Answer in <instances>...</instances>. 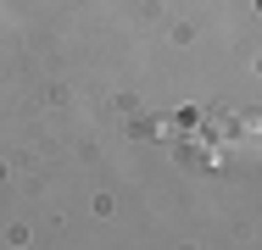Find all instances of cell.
<instances>
[{"mask_svg":"<svg viewBox=\"0 0 262 250\" xmlns=\"http://www.w3.org/2000/svg\"><path fill=\"white\" fill-rule=\"evenodd\" d=\"M257 11H262V0H257Z\"/></svg>","mask_w":262,"mask_h":250,"instance_id":"obj_1","label":"cell"}]
</instances>
